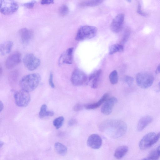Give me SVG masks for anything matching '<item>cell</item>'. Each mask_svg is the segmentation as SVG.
Masks as SVG:
<instances>
[{"instance_id": "cell-1", "label": "cell", "mask_w": 160, "mask_h": 160, "mask_svg": "<svg viewBox=\"0 0 160 160\" xmlns=\"http://www.w3.org/2000/svg\"><path fill=\"white\" fill-rule=\"evenodd\" d=\"M99 130L110 138H117L121 137L126 132L127 126L123 121L117 119L105 120L100 124Z\"/></svg>"}, {"instance_id": "cell-2", "label": "cell", "mask_w": 160, "mask_h": 160, "mask_svg": "<svg viewBox=\"0 0 160 160\" xmlns=\"http://www.w3.org/2000/svg\"><path fill=\"white\" fill-rule=\"evenodd\" d=\"M41 77L38 73H33L24 76L19 82L22 89L28 92L34 90L39 85Z\"/></svg>"}, {"instance_id": "cell-3", "label": "cell", "mask_w": 160, "mask_h": 160, "mask_svg": "<svg viewBox=\"0 0 160 160\" xmlns=\"http://www.w3.org/2000/svg\"><path fill=\"white\" fill-rule=\"evenodd\" d=\"M97 32V28L95 27L87 25L82 26L78 30L75 39L78 41H81L92 38L96 36Z\"/></svg>"}, {"instance_id": "cell-4", "label": "cell", "mask_w": 160, "mask_h": 160, "mask_svg": "<svg viewBox=\"0 0 160 160\" xmlns=\"http://www.w3.org/2000/svg\"><path fill=\"white\" fill-rule=\"evenodd\" d=\"M160 138V132H151L145 135L140 141L139 146L141 150L148 148L156 143Z\"/></svg>"}, {"instance_id": "cell-5", "label": "cell", "mask_w": 160, "mask_h": 160, "mask_svg": "<svg viewBox=\"0 0 160 160\" xmlns=\"http://www.w3.org/2000/svg\"><path fill=\"white\" fill-rule=\"evenodd\" d=\"M154 79L153 76L147 72L138 73L136 76L137 85L143 89H147L151 87L153 83Z\"/></svg>"}, {"instance_id": "cell-6", "label": "cell", "mask_w": 160, "mask_h": 160, "mask_svg": "<svg viewBox=\"0 0 160 160\" xmlns=\"http://www.w3.org/2000/svg\"><path fill=\"white\" fill-rule=\"evenodd\" d=\"M19 6L15 1L12 0H2L0 2L1 12L4 15L12 14L18 9Z\"/></svg>"}, {"instance_id": "cell-7", "label": "cell", "mask_w": 160, "mask_h": 160, "mask_svg": "<svg viewBox=\"0 0 160 160\" xmlns=\"http://www.w3.org/2000/svg\"><path fill=\"white\" fill-rule=\"evenodd\" d=\"M14 98L16 105L20 107L27 106L31 100L29 92L22 89L15 93Z\"/></svg>"}, {"instance_id": "cell-8", "label": "cell", "mask_w": 160, "mask_h": 160, "mask_svg": "<svg viewBox=\"0 0 160 160\" xmlns=\"http://www.w3.org/2000/svg\"><path fill=\"white\" fill-rule=\"evenodd\" d=\"M23 62L26 68L31 71L36 69L41 63L40 59L31 53L26 54L23 57Z\"/></svg>"}, {"instance_id": "cell-9", "label": "cell", "mask_w": 160, "mask_h": 160, "mask_svg": "<svg viewBox=\"0 0 160 160\" xmlns=\"http://www.w3.org/2000/svg\"><path fill=\"white\" fill-rule=\"evenodd\" d=\"M88 78L86 74L79 69L73 72L71 78L72 84L75 86H80L87 83Z\"/></svg>"}, {"instance_id": "cell-10", "label": "cell", "mask_w": 160, "mask_h": 160, "mask_svg": "<svg viewBox=\"0 0 160 160\" xmlns=\"http://www.w3.org/2000/svg\"><path fill=\"white\" fill-rule=\"evenodd\" d=\"M21 58V55L19 52H13L7 58L5 62L6 67L8 69L14 68L20 63Z\"/></svg>"}, {"instance_id": "cell-11", "label": "cell", "mask_w": 160, "mask_h": 160, "mask_svg": "<svg viewBox=\"0 0 160 160\" xmlns=\"http://www.w3.org/2000/svg\"><path fill=\"white\" fill-rule=\"evenodd\" d=\"M102 139L98 134H93L88 138L87 143V145L92 148L95 149H99L102 144Z\"/></svg>"}, {"instance_id": "cell-12", "label": "cell", "mask_w": 160, "mask_h": 160, "mask_svg": "<svg viewBox=\"0 0 160 160\" xmlns=\"http://www.w3.org/2000/svg\"><path fill=\"white\" fill-rule=\"evenodd\" d=\"M124 19V15L120 14L116 16L111 24V30L114 32H119L122 29Z\"/></svg>"}, {"instance_id": "cell-13", "label": "cell", "mask_w": 160, "mask_h": 160, "mask_svg": "<svg viewBox=\"0 0 160 160\" xmlns=\"http://www.w3.org/2000/svg\"><path fill=\"white\" fill-rule=\"evenodd\" d=\"M118 101L115 97H112L108 98L104 103L101 108V112L104 114L108 115L112 111L114 105Z\"/></svg>"}, {"instance_id": "cell-14", "label": "cell", "mask_w": 160, "mask_h": 160, "mask_svg": "<svg viewBox=\"0 0 160 160\" xmlns=\"http://www.w3.org/2000/svg\"><path fill=\"white\" fill-rule=\"evenodd\" d=\"M73 51V48L68 49L60 56L59 60V65L64 63L71 64L72 62V54Z\"/></svg>"}, {"instance_id": "cell-15", "label": "cell", "mask_w": 160, "mask_h": 160, "mask_svg": "<svg viewBox=\"0 0 160 160\" xmlns=\"http://www.w3.org/2000/svg\"><path fill=\"white\" fill-rule=\"evenodd\" d=\"M19 35L21 42L23 44H26L32 39L33 36V32L29 29L26 28H23L19 30Z\"/></svg>"}, {"instance_id": "cell-16", "label": "cell", "mask_w": 160, "mask_h": 160, "mask_svg": "<svg viewBox=\"0 0 160 160\" xmlns=\"http://www.w3.org/2000/svg\"><path fill=\"white\" fill-rule=\"evenodd\" d=\"M102 74L101 69L97 70L91 74L88 78L87 83H90L91 87L96 88L98 86Z\"/></svg>"}, {"instance_id": "cell-17", "label": "cell", "mask_w": 160, "mask_h": 160, "mask_svg": "<svg viewBox=\"0 0 160 160\" xmlns=\"http://www.w3.org/2000/svg\"><path fill=\"white\" fill-rule=\"evenodd\" d=\"M152 121V118L149 115L142 117L138 121L137 127V131L141 132Z\"/></svg>"}, {"instance_id": "cell-18", "label": "cell", "mask_w": 160, "mask_h": 160, "mask_svg": "<svg viewBox=\"0 0 160 160\" xmlns=\"http://www.w3.org/2000/svg\"><path fill=\"white\" fill-rule=\"evenodd\" d=\"M108 94L106 93L97 102L84 105V108L87 109H94L98 108L108 99Z\"/></svg>"}, {"instance_id": "cell-19", "label": "cell", "mask_w": 160, "mask_h": 160, "mask_svg": "<svg viewBox=\"0 0 160 160\" xmlns=\"http://www.w3.org/2000/svg\"><path fill=\"white\" fill-rule=\"evenodd\" d=\"M13 42L8 41L2 43L0 46V52L1 54L4 56L9 53L12 48Z\"/></svg>"}, {"instance_id": "cell-20", "label": "cell", "mask_w": 160, "mask_h": 160, "mask_svg": "<svg viewBox=\"0 0 160 160\" xmlns=\"http://www.w3.org/2000/svg\"><path fill=\"white\" fill-rule=\"evenodd\" d=\"M128 150V146L125 145L121 146L118 147L115 150L114 156L117 159H120L124 157Z\"/></svg>"}, {"instance_id": "cell-21", "label": "cell", "mask_w": 160, "mask_h": 160, "mask_svg": "<svg viewBox=\"0 0 160 160\" xmlns=\"http://www.w3.org/2000/svg\"><path fill=\"white\" fill-rule=\"evenodd\" d=\"M47 106L43 104L42 105L40 108L39 113V116L41 118L45 117L52 116L54 115V112L52 111H47Z\"/></svg>"}, {"instance_id": "cell-22", "label": "cell", "mask_w": 160, "mask_h": 160, "mask_svg": "<svg viewBox=\"0 0 160 160\" xmlns=\"http://www.w3.org/2000/svg\"><path fill=\"white\" fill-rule=\"evenodd\" d=\"M55 149L56 152L59 155H64L67 152V148L62 143L57 142L55 143Z\"/></svg>"}, {"instance_id": "cell-23", "label": "cell", "mask_w": 160, "mask_h": 160, "mask_svg": "<svg viewBox=\"0 0 160 160\" xmlns=\"http://www.w3.org/2000/svg\"><path fill=\"white\" fill-rule=\"evenodd\" d=\"M102 0H92L82 2L79 4L82 7H94L98 6L102 3Z\"/></svg>"}, {"instance_id": "cell-24", "label": "cell", "mask_w": 160, "mask_h": 160, "mask_svg": "<svg viewBox=\"0 0 160 160\" xmlns=\"http://www.w3.org/2000/svg\"><path fill=\"white\" fill-rule=\"evenodd\" d=\"M124 48L121 44H114L111 46L109 48V53L110 54H112L116 52H122L123 51Z\"/></svg>"}, {"instance_id": "cell-25", "label": "cell", "mask_w": 160, "mask_h": 160, "mask_svg": "<svg viewBox=\"0 0 160 160\" xmlns=\"http://www.w3.org/2000/svg\"><path fill=\"white\" fill-rule=\"evenodd\" d=\"M64 120V118L63 116H59L54 120L53 124L57 129H58L62 125Z\"/></svg>"}, {"instance_id": "cell-26", "label": "cell", "mask_w": 160, "mask_h": 160, "mask_svg": "<svg viewBox=\"0 0 160 160\" xmlns=\"http://www.w3.org/2000/svg\"><path fill=\"white\" fill-rule=\"evenodd\" d=\"M109 79L111 84H115L118 81V75L117 71L114 70L109 75Z\"/></svg>"}, {"instance_id": "cell-27", "label": "cell", "mask_w": 160, "mask_h": 160, "mask_svg": "<svg viewBox=\"0 0 160 160\" xmlns=\"http://www.w3.org/2000/svg\"><path fill=\"white\" fill-rule=\"evenodd\" d=\"M160 157V153L156 149L152 150L149 152L148 157L150 160H158Z\"/></svg>"}, {"instance_id": "cell-28", "label": "cell", "mask_w": 160, "mask_h": 160, "mask_svg": "<svg viewBox=\"0 0 160 160\" xmlns=\"http://www.w3.org/2000/svg\"><path fill=\"white\" fill-rule=\"evenodd\" d=\"M69 9L68 6L66 5L61 6L59 9V13L62 16L67 15L69 12Z\"/></svg>"}, {"instance_id": "cell-29", "label": "cell", "mask_w": 160, "mask_h": 160, "mask_svg": "<svg viewBox=\"0 0 160 160\" xmlns=\"http://www.w3.org/2000/svg\"><path fill=\"white\" fill-rule=\"evenodd\" d=\"M125 82L129 86H131L133 84L134 82L133 78L130 76H126L124 78Z\"/></svg>"}, {"instance_id": "cell-30", "label": "cell", "mask_w": 160, "mask_h": 160, "mask_svg": "<svg viewBox=\"0 0 160 160\" xmlns=\"http://www.w3.org/2000/svg\"><path fill=\"white\" fill-rule=\"evenodd\" d=\"M130 35V32L129 30H126L122 38V42L124 43L127 41Z\"/></svg>"}, {"instance_id": "cell-31", "label": "cell", "mask_w": 160, "mask_h": 160, "mask_svg": "<svg viewBox=\"0 0 160 160\" xmlns=\"http://www.w3.org/2000/svg\"><path fill=\"white\" fill-rule=\"evenodd\" d=\"M36 3V1H32L24 3L23 4V6L27 8L31 9L32 8L34 7Z\"/></svg>"}, {"instance_id": "cell-32", "label": "cell", "mask_w": 160, "mask_h": 160, "mask_svg": "<svg viewBox=\"0 0 160 160\" xmlns=\"http://www.w3.org/2000/svg\"><path fill=\"white\" fill-rule=\"evenodd\" d=\"M84 108V105L81 103H77L74 106L73 109L75 111L78 112L82 110Z\"/></svg>"}, {"instance_id": "cell-33", "label": "cell", "mask_w": 160, "mask_h": 160, "mask_svg": "<svg viewBox=\"0 0 160 160\" xmlns=\"http://www.w3.org/2000/svg\"><path fill=\"white\" fill-rule=\"evenodd\" d=\"M49 83L50 86L52 88H54L55 85L53 81V74L52 72H51L49 74Z\"/></svg>"}, {"instance_id": "cell-34", "label": "cell", "mask_w": 160, "mask_h": 160, "mask_svg": "<svg viewBox=\"0 0 160 160\" xmlns=\"http://www.w3.org/2000/svg\"><path fill=\"white\" fill-rule=\"evenodd\" d=\"M137 12L139 14L142 16L145 17L147 15V14L146 13L142 11L141 5L139 3L138 4Z\"/></svg>"}, {"instance_id": "cell-35", "label": "cell", "mask_w": 160, "mask_h": 160, "mask_svg": "<svg viewBox=\"0 0 160 160\" xmlns=\"http://www.w3.org/2000/svg\"><path fill=\"white\" fill-rule=\"evenodd\" d=\"M42 4H49L54 3L53 0H42L41 1Z\"/></svg>"}, {"instance_id": "cell-36", "label": "cell", "mask_w": 160, "mask_h": 160, "mask_svg": "<svg viewBox=\"0 0 160 160\" xmlns=\"http://www.w3.org/2000/svg\"><path fill=\"white\" fill-rule=\"evenodd\" d=\"M77 123V120L74 119H71L70 120L68 123V125L69 126H72Z\"/></svg>"}, {"instance_id": "cell-37", "label": "cell", "mask_w": 160, "mask_h": 160, "mask_svg": "<svg viewBox=\"0 0 160 160\" xmlns=\"http://www.w3.org/2000/svg\"><path fill=\"white\" fill-rule=\"evenodd\" d=\"M160 73V64L158 66L155 70V73L157 74Z\"/></svg>"}, {"instance_id": "cell-38", "label": "cell", "mask_w": 160, "mask_h": 160, "mask_svg": "<svg viewBox=\"0 0 160 160\" xmlns=\"http://www.w3.org/2000/svg\"><path fill=\"white\" fill-rule=\"evenodd\" d=\"M4 108V105L1 101H0V112H2Z\"/></svg>"}, {"instance_id": "cell-39", "label": "cell", "mask_w": 160, "mask_h": 160, "mask_svg": "<svg viewBox=\"0 0 160 160\" xmlns=\"http://www.w3.org/2000/svg\"><path fill=\"white\" fill-rule=\"evenodd\" d=\"M4 145V142L2 141H0V147L1 148Z\"/></svg>"}, {"instance_id": "cell-40", "label": "cell", "mask_w": 160, "mask_h": 160, "mask_svg": "<svg viewBox=\"0 0 160 160\" xmlns=\"http://www.w3.org/2000/svg\"><path fill=\"white\" fill-rule=\"evenodd\" d=\"M158 91H160V81L158 84Z\"/></svg>"}, {"instance_id": "cell-41", "label": "cell", "mask_w": 160, "mask_h": 160, "mask_svg": "<svg viewBox=\"0 0 160 160\" xmlns=\"http://www.w3.org/2000/svg\"><path fill=\"white\" fill-rule=\"evenodd\" d=\"M157 149L158 150L160 154V145L158 146Z\"/></svg>"}, {"instance_id": "cell-42", "label": "cell", "mask_w": 160, "mask_h": 160, "mask_svg": "<svg viewBox=\"0 0 160 160\" xmlns=\"http://www.w3.org/2000/svg\"><path fill=\"white\" fill-rule=\"evenodd\" d=\"M140 160H150L148 157L147 158H143Z\"/></svg>"}]
</instances>
